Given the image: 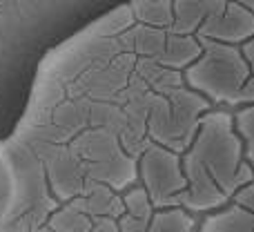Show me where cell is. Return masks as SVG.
<instances>
[{
	"mask_svg": "<svg viewBox=\"0 0 254 232\" xmlns=\"http://www.w3.org/2000/svg\"><path fill=\"white\" fill-rule=\"evenodd\" d=\"M183 158L210 176L228 199L254 181V172L243 163V143L228 112L216 110L198 118L196 136Z\"/></svg>",
	"mask_w": 254,
	"mask_h": 232,
	"instance_id": "cell-1",
	"label": "cell"
},
{
	"mask_svg": "<svg viewBox=\"0 0 254 232\" xmlns=\"http://www.w3.org/2000/svg\"><path fill=\"white\" fill-rule=\"evenodd\" d=\"M201 54L188 67L185 80L198 94L219 105H254V78L237 45L198 38Z\"/></svg>",
	"mask_w": 254,
	"mask_h": 232,
	"instance_id": "cell-2",
	"label": "cell"
},
{
	"mask_svg": "<svg viewBox=\"0 0 254 232\" xmlns=\"http://www.w3.org/2000/svg\"><path fill=\"white\" fill-rule=\"evenodd\" d=\"M140 176H143L149 203L158 210L176 208L179 197L188 188L183 161L163 145H152L140 156Z\"/></svg>",
	"mask_w": 254,
	"mask_h": 232,
	"instance_id": "cell-3",
	"label": "cell"
},
{
	"mask_svg": "<svg viewBox=\"0 0 254 232\" xmlns=\"http://www.w3.org/2000/svg\"><path fill=\"white\" fill-rule=\"evenodd\" d=\"M254 36V13L241 2H214L203 20L196 38L214 40L223 45H243Z\"/></svg>",
	"mask_w": 254,
	"mask_h": 232,
	"instance_id": "cell-4",
	"label": "cell"
},
{
	"mask_svg": "<svg viewBox=\"0 0 254 232\" xmlns=\"http://www.w3.org/2000/svg\"><path fill=\"white\" fill-rule=\"evenodd\" d=\"M123 232H194V219L181 208H165L154 212L149 221L127 217L123 221Z\"/></svg>",
	"mask_w": 254,
	"mask_h": 232,
	"instance_id": "cell-5",
	"label": "cell"
},
{
	"mask_svg": "<svg viewBox=\"0 0 254 232\" xmlns=\"http://www.w3.org/2000/svg\"><path fill=\"white\" fill-rule=\"evenodd\" d=\"M198 232H254V215L246 208L232 203L225 210L205 217Z\"/></svg>",
	"mask_w": 254,
	"mask_h": 232,
	"instance_id": "cell-6",
	"label": "cell"
},
{
	"mask_svg": "<svg viewBox=\"0 0 254 232\" xmlns=\"http://www.w3.org/2000/svg\"><path fill=\"white\" fill-rule=\"evenodd\" d=\"M214 2H174V22L172 31L181 38L192 36L201 29L203 20L212 11Z\"/></svg>",
	"mask_w": 254,
	"mask_h": 232,
	"instance_id": "cell-7",
	"label": "cell"
},
{
	"mask_svg": "<svg viewBox=\"0 0 254 232\" xmlns=\"http://www.w3.org/2000/svg\"><path fill=\"white\" fill-rule=\"evenodd\" d=\"M232 118H234V130H237L239 139H241L243 148H246L248 165L254 172V105L237 110V114Z\"/></svg>",
	"mask_w": 254,
	"mask_h": 232,
	"instance_id": "cell-8",
	"label": "cell"
},
{
	"mask_svg": "<svg viewBox=\"0 0 254 232\" xmlns=\"http://www.w3.org/2000/svg\"><path fill=\"white\" fill-rule=\"evenodd\" d=\"M136 18L154 27H167L174 22V4L170 2H136L131 7Z\"/></svg>",
	"mask_w": 254,
	"mask_h": 232,
	"instance_id": "cell-9",
	"label": "cell"
},
{
	"mask_svg": "<svg viewBox=\"0 0 254 232\" xmlns=\"http://www.w3.org/2000/svg\"><path fill=\"white\" fill-rule=\"evenodd\" d=\"M127 210H129V217L131 219H140V221H149L152 219L154 212H149V199L145 194V190H138V192H131L127 197Z\"/></svg>",
	"mask_w": 254,
	"mask_h": 232,
	"instance_id": "cell-10",
	"label": "cell"
},
{
	"mask_svg": "<svg viewBox=\"0 0 254 232\" xmlns=\"http://www.w3.org/2000/svg\"><path fill=\"white\" fill-rule=\"evenodd\" d=\"M232 199H234V203H237V206L246 208V210H250L254 215V181H252V183H248V185H243V188L239 190Z\"/></svg>",
	"mask_w": 254,
	"mask_h": 232,
	"instance_id": "cell-11",
	"label": "cell"
},
{
	"mask_svg": "<svg viewBox=\"0 0 254 232\" xmlns=\"http://www.w3.org/2000/svg\"><path fill=\"white\" fill-rule=\"evenodd\" d=\"M241 54H243V58H246L248 67H250V74H252V78H254V36L248 40V43L241 45Z\"/></svg>",
	"mask_w": 254,
	"mask_h": 232,
	"instance_id": "cell-12",
	"label": "cell"
}]
</instances>
